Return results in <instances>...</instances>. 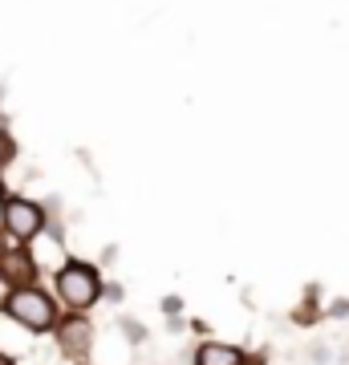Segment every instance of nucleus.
<instances>
[{"instance_id": "f257e3e1", "label": "nucleus", "mask_w": 349, "mask_h": 365, "mask_svg": "<svg viewBox=\"0 0 349 365\" xmlns=\"http://www.w3.org/2000/svg\"><path fill=\"white\" fill-rule=\"evenodd\" d=\"M4 313L13 317L16 325L33 329V333H45V329H53V300L45 297V292H37V288H16L13 297L4 300Z\"/></svg>"}, {"instance_id": "f03ea898", "label": "nucleus", "mask_w": 349, "mask_h": 365, "mask_svg": "<svg viewBox=\"0 0 349 365\" xmlns=\"http://www.w3.org/2000/svg\"><path fill=\"white\" fill-rule=\"evenodd\" d=\"M57 292H61L65 304L90 309L93 300L102 297V280H98V272H93L90 264H65L61 272H57Z\"/></svg>"}, {"instance_id": "7ed1b4c3", "label": "nucleus", "mask_w": 349, "mask_h": 365, "mask_svg": "<svg viewBox=\"0 0 349 365\" xmlns=\"http://www.w3.org/2000/svg\"><path fill=\"white\" fill-rule=\"evenodd\" d=\"M4 227L16 240H33V235L45 232V211L29 199H4Z\"/></svg>"}, {"instance_id": "20e7f679", "label": "nucleus", "mask_w": 349, "mask_h": 365, "mask_svg": "<svg viewBox=\"0 0 349 365\" xmlns=\"http://www.w3.org/2000/svg\"><path fill=\"white\" fill-rule=\"evenodd\" d=\"M93 345V325L90 317H65L61 329H57V349L65 357H86Z\"/></svg>"}, {"instance_id": "39448f33", "label": "nucleus", "mask_w": 349, "mask_h": 365, "mask_svg": "<svg viewBox=\"0 0 349 365\" xmlns=\"http://www.w3.org/2000/svg\"><path fill=\"white\" fill-rule=\"evenodd\" d=\"M0 276H4V284L25 288V284H33V276H37V264L29 260V252H25V248H9V252H0Z\"/></svg>"}, {"instance_id": "423d86ee", "label": "nucleus", "mask_w": 349, "mask_h": 365, "mask_svg": "<svg viewBox=\"0 0 349 365\" xmlns=\"http://www.w3.org/2000/svg\"><path fill=\"white\" fill-rule=\"evenodd\" d=\"M195 365H244V353L236 349V345H203V349L195 353Z\"/></svg>"}, {"instance_id": "0eeeda50", "label": "nucleus", "mask_w": 349, "mask_h": 365, "mask_svg": "<svg viewBox=\"0 0 349 365\" xmlns=\"http://www.w3.org/2000/svg\"><path fill=\"white\" fill-rule=\"evenodd\" d=\"M13 155H16V146H13V138L9 134H0V170L13 163Z\"/></svg>"}, {"instance_id": "6e6552de", "label": "nucleus", "mask_w": 349, "mask_h": 365, "mask_svg": "<svg viewBox=\"0 0 349 365\" xmlns=\"http://www.w3.org/2000/svg\"><path fill=\"white\" fill-rule=\"evenodd\" d=\"M329 317H349V300H337L333 309H329Z\"/></svg>"}, {"instance_id": "1a4fd4ad", "label": "nucleus", "mask_w": 349, "mask_h": 365, "mask_svg": "<svg viewBox=\"0 0 349 365\" xmlns=\"http://www.w3.org/2000/svg\"><path fill=\"white\" fill-rule=\"evenodd\" d=\"M0 365H13V361H9V357H4V353H0Z\"/></svg>"}, {"instance_id": "9d476101", "label": "nucleus", "mask_w": 349, "mask_h": 365, "mask_svg": "<svg viewBox=\"0 0 349 365\" xmlns=\"http://www.w3.org/2000/svg\"><path fill=\"white\" fill-rule=\"evenodd\" d=\"M0 199H4V182H0Z\"/></svg>"}, {"instance_id": "9b49d317", "label": "nucleus", "mask_w": 349, "mask_h": 365, "mask_svg": "<svg viewBox=\"0 0 349 365\" xmlns=\"http://www.w3.org/2000/svg\"><path fill=\"white\" fill-rule=\"evenodd\" d=\"M244 365H260V361H244Z\"/></svg>"}]
</instances>
